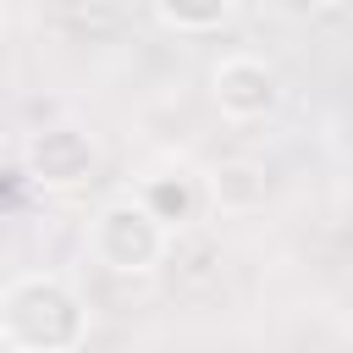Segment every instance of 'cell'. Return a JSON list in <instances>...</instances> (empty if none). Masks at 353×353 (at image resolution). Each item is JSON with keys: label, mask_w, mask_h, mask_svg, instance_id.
<instances>
[{"label": "cell", "mask_w": 353, "mask_h": 353, "mask_svg": "<svg viewBox=\"0 0 353 353\" xmlns=\"http://www.w3.org/2000/svg\"><path fill=\"white\" fill-rule=\"evenodd\" d=\"M0 342L11 353H77L88 342V309L66 276L33 270L0 292Z\"/></svg>", "instance_id": "6da1fadb"}, {"label": "cell", "mask_w": 353, "mask_h": 353, "mask_svg": "<svg viewBox=\"0 0 353 353\" xmlns=\"http://www.w3.org/2000/svg\"><path fill=\"white\" fill-rule=\"evenodd\" d=\"M88 243H94V259H99L105 270H116V276H149V270L165 259L171 232H160L132 199H116V204H105V210L94 215Z\"/></svg>", "instance_id": "7a4b0ae2"}, {"label": "cell", "mask_w": 353, "mask_h": 353, "mask_svg": "<svg viewBox=\"0 0 353 353\" xmlns=\"http://www.w3.org/2000/svg\"><path fill=\"white\" fill-rule=\"evenodd\" d=\"M22 165H28V176H33L39 188L72 193V188H83V182L94 176V165H99V149H94V138H88L83 127H72V121H55V127H39V132L28 138V149H22Z\"/></svg>", "instance_id": "3957f363"}, {"label": "cell", "mask_w": 353, "mask_h": 353, "mask_svg": "<svg viewBox=\"0 0 353 353\" xmlns=\"http://www.w3.org/2000/svg\"><path fill=\"white\" fill-rule=\"evenodd\" d=\"M210 94H215L221 116H232V121H265L281 105V77L259 55H226L215 66V77H210Z\"/></svg>", "instance_id": "277c9868"}, {"label": "cell", "mask_w": 353, "mask_h": 353, "mask_svg": "<svg viewBox=\"0 0 353 353\" xmlns=\"http://www.w3.org/2000/svg\"><path fill=\"white\" fill-rule=\"evenodd\" d=\"M199 199H204V188H199L188 171H154V176H143L138 193H132V204H138L160 232L188 226V221L199 215Z\"/></svg>", "instance_id": "5b68a950"}, {"label": "cell", "mask_w": 353, "mask_h": 353, "mask_svg": "<svg viewBox=\"0 0 353 353\" xmlns=\"http://www.w3.org/2000/svg\"><path fill=\"white\" fill-rule=\"evenodd\" d=\"M204 188H210V199L221 210H259L265 204V165H254V160H221Z\"/></svg>", "instance_id": "8992f818"}, {"label": "cell", "mask_w": 353, "mask_h": 353, "mask_svg": "<svg viewBox=\"0 0 353 353\" xmlns=\"http://www.w3.org/2000/svg\"><path fill=\"white\" fill-rule=\"evenodd\" d=\"M154 22H165L176 33H204V28H226L232 6L226 0H210V6H154Z\"/></svg>", "instance_id": "52a82bcc"}]
</instances>
